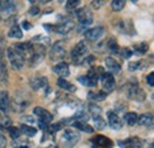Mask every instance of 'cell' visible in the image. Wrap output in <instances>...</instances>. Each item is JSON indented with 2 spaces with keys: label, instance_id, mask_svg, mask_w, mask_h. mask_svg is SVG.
Instances as JSON below:
<instances>
[{
  "label": "cell",
  "instance_id": "6da1fadb",
  "mask_svg": "<svg viewBox=\"0 0 154 148\" xmlns=\"http://www.w3.org/2000/svg\"><path fill=\"white\" fill-rule=\"evenodd\" d=\"M123 93L126 94V96L136 102H143L146 100V93L142 90V88L137 84V82L135 81V78H132V81H129L125 87H123Z\"/></svg>",
  "mask_w": 154,
  "mask_h": 148
},
{
  "label": "cell",
  "instance_id": "7a4b0ae2",
  "mask_svg": "<svg viewBox=\"0 0 154 148\" xmlns=\"http://www.w3.org/2000/svg\"><path fill=\"white\" fill-rule=\"evenodd\" d=\"M30 98H31V96L27 93H24V91H18L17 94H14V97L10 102L11 107H12V110L14 111V113L24 111L29 107V104L31 102Z\"/></svg>",
  "mask_w": 154,
  "mask_h": 148
},
{
  "label": "cell",
  "instance_id": "3957f363",
  "mask_svg": "<svg viewBox=\"0 0 154 148\" xmlns=\"http://www.w3.org/2000/svg\"><path fill=\"white\" fill-rule=\"evenodd\" d=\"M30 59H29V64L31 68L37 66L38 64H40L45 57V46L43 44H32L30 51Z\"/></svg>",
  "mask_w": 154,
  "mask_h": 148
},
{
  "label": "cell",
  "instance_id": "277c9868",
  "mask_svg": "<svg viewBox=\"0 0 154 148\" xmlns=\"http://www.w3.org/2000/svg\"><path fill=\"white\" fill-rule=\"evenodd\" d=\"M6 51H7V57H8V60L11 63V66L14 70H21L25 65L24 55L19 52L18 50H16L14 48H8Z\"/></svg>",
  "mask_w": 154,
  "mask_h": 148
},
{
  "label": "cell",
  "instance_id": "5b68a950",
  "mask_svg": "<svg viewBox=\"0 0 154 148\" xmlns=\"http://www.w3.org/2000/svg\"><path fill=\"white\" fill-rule=\"evenodd\" d=\"M88 54V46L84 42H78L71 51V58L75 64H82L84 57Z\"/></svg>",
  "mask_w": 154,
  "mask_h": 148
},
{
  "label": "cell",
  "instance_id": "8992f818",
  "mask_svg": "<svg viewBox=\"0 0 154 148\" xmlns=\"http://www.w3.org/2000/svg\"><path fill=\"white\" fill-rule=\"evenodd\" d=\"M17 13V4L14 0H4L0 5V17L5 19H8L11 17H14Z\"/></svg>",
  "mask_w": 154,
  "mask_h": 148
},
{
  "label": "cell",
  "instance_id": "52a82bcc",
  "mask_svg": "<svg viewBox=\"0 0 154 148\" xmlns=\"http://www.w3.org/2000/svg\"><path fill=\"white\" fill-rule=\"evenodd\" d=\"M76 17L78 19V24H79L78 31L81 29H84V27L89 26L93 23V14L89 11V8H87V7L79 8L78 11H76Z\"/></svg>",
  "mask_w": 154,
  "mask_h": 148
},
{
  "label": "cell",
  "instance_id": "ba28073f",
  "mask_svg": "<svg viewBox=\"0 0 154 148\" xmlns=\"http://www.w3.org/2000/svg\"><path fill=\"white\" fill-rule=\"evenodd\" d=\"M64 56H65V46H64V43L62 42V40H57L54 45H52V48H51V50L49 51V57H50V59L54 62H56V60H62L63 58H64Z\"/></svg>",
  "mask_w": 154,
  "mask_h": 148
},
{
  "label": "cell",
  "instance_id": "9c48e42d",
  "mask_svg": "<svg viewBox=\"0 0 154 148\" xmlns=\"http://www.w3.org/2000/svg\"><path fill=\"white\" fill-rule=\"evenodd\" d=\"M101 83H102V88H103V91H106V93H112L114 89H115V79H114V76L112 72H107V71H104V74L102 75L101 77Z\"/></svg>",
  "mask_w": 154,
  "mask_h": 148
},
{
  "label": "cell",
  "instance_id": "30bf717a",
  "mask_svg": "<svg viewBox=\"0 0 154 148\" xmlns=\"http://www.w3.org/2000/svg\"><path fill=\"white\" fill-rule=\"evenodd\" d=\"M75 27V23L71 19H65L60 21L59 24L52 26V31H55L58 35H68L72 29Z\"/></svg>",
  "mask_w": 154,
  "mask_h": 148
},
{
  "label": "cell",
  "instance_id": "8fae6325",
  "mask_svg": "<svg viewBox=\"0 0 154 148\" xmlns=\"http://www.w3.org/2000/svg\"><path fill=\"white\" fill-rule=\"evenodd\" d=\"M62 139L64 140L66 147H72V146H75L77 142H78V140H79V134L72 129H65L63 131Z\"/></svg>",
  "mask_w": 154,
  "mask_h": 148
},
{
  "label": "cell",
  "instance_id": "7c38bea8",
  "mask_svg": "<svg viewBox=\"0 0 154 148\" xmlns=\"http://www.w3.org/2000/svg\"><path fill=\"white\" fill-rule=\"evenodd\" d=\"M115 27L121 32V33H126V35H135L134 26H133V21L132 20H119V23L114 24Z\"/></svg>",
  "mask_w": 154,
  "mask_h": 148
},
{
  "label": "cell",
  "instance_id": "4fadbf2b",
  "mask_svg": "<svg viewBox=\"0 0 154 148\" xmlns=\"http://www.w3.org/2000/svg\"><path fill=\"white\" fill-rule=\"evenodd\" d=\"M90 141L93 143V147L109 148L113 147V145H114L110 139H108L107 136H103V135H97L95 137H93Z\"/></svg>",
  "mask_w": 154,
  "mask_h": 148
},
{
  "label": "cell",
  "instance_id": "5bb4252c",
  "mask_svg": "<svg viewBox=\"0 0 154 148\" xmlns=\"http://www.w3.org/2000/svg\"><path fill=\"white\" fill-rule=\"evenodd\" d=\"M103 35H104V27L103 26H96V27H93V29L85 31V38L89 42H96Z\"/></svg>",
  "mask_w": 154,
  "mask_h": 148
},
{
  "label": "cell",
  "instance_id": "9a60e30c",
  "mask_svg": "<svg viewBox=\"0 0 154 148\" xmlns=\"http://www.w3.org/2000/svg\"><path fill=\"white\" fill-rule=\"evenodd\" d=\"M33 114L38 117L39 120H42L44 122H48V123L51 122L52 119H54V116H52V114L50 111H48L46 109H44L42 107H35L33 108Z\"/></svg>",
  "mask_w": 154,
  "mask_h": 148
},
{
  "label": "cell",
  "instance_id": "2e32d148",
  "mask_svg": "<svg viewBox=\"0 0 154 148\" xmlns=\"http://www.w3.org/2000/svg\"><path fill=\"white\" fill-rule=\"evenodd\" d=\"M107 116H108V123H109V126H110L112 129L120 130L122 128V121H121V119L116 115L115 113L108 111Z\"/></svg>",
  "mask_w": 154,
  "mask_h": 148
},
{
  "label": "cell",
  "instance_id": "e0dca14e",
  "mask_svg": "<svg viewBox=\"0 0 154 148\" xmlns=\"http://www.w3.org/2000/svg\"><path fill=\"white\" fill-rule=\"evenodd\" d=\"M104 63H106V65H107L109 72H112L113 75H117L121 72V65L116 62L114 58H112V57H107L106 60H104Z\"/></svg>",
  "mask_w": 154,
  "mask_h": 148
},
{
  "label": "cell",
  "instance_id": "ac0fdd59",
  "mask_svg": "<svg viewBox=\"0 0 154 148\" xmlns=\"http://www.w3.org/2000/svg\"><path fill=\"white\" fill-rule=\"evenodd\" d=\"M137 123L146 128L153 127V115L152 114H142L137 116Z\"/></svg>",
  "mask_w": 154,
  "mask_h": 148
},
{
  "label": "cell",
  "instance_id": "d6986e66",
  "mask_svg": "<svg viewBox=\"0 0 154 148\" xmlns=\"http://www.w3.org/2000/svg\"><path fill=\"white\" fill-rule=\"evenodd\" d=\"M52 71L55 74H57L58 76H60V77H66V76H69V74H70L69 65L65 62H60V63H58L57 65H55L52 68Z\"/></svg>",
  "mask_w": 154,
  "mask_h": 148
},
{
  "label": "cell",
  "instance_id": "ffe728a7",
  "mask_svg": "<svg viewBox=\"0 0 154 148\" xmlns=\"http://www.w3.org/2000/svg\"><path fill=\"white\" fill-rule=\"evenodd\" d=\"M30 85L33 90H39L40 88H48V79L45 77H33L30 81Z\"/></svg>",
  "mask_w": 154,
  "mask_h": 148
},
{
  "label": "cell",
  "instance_id": "44dd1931",
  "mask_svg": "<svg viewBox=\"0 0 154 148\" xmlns=\"http://www.w3.org/2000/svg\"><path fill=\"white\" fill-rule=\"evenodd\" d=\"M119 146L121 147H131V148H139L141 147V141L137 137H129L123 141H119Z\"/></svg>",
  "mask_w": 154,
  "mask_h": 148
},
{
  "label": "cell",
  "instance_id": "7402d4cb",
  "mask_svg": "<svg viewBox=\"0 0 154 148\" xmlns=\"http://www.w3.org/2000/svg\"><path fill=\"white\" fill-rule=\"evenodd\" d=\"M57 85L60 89H63L65 91H69V93H75L76 91V87L74 84H71L70 82H68L66 79H64V77H59L58 78Z\"/></svg>",
  "mask_w": 154,
  "mask_h": 148
},
{
  "label": "cell",
  "instance_id": "603a6c76",
  "mask_svg": "<svg viewBox=\"0 0 154 148\" xmlns=\"http://www.w3.org/2000/svg\"><path fill=\"white\" fill-rule=\"evenodd\" d=\"M10 108V97L7 91H1L0 93V110L7 111Z\"/></svg>",
  "mask_w": 154,
  "mask_h": 148
},
{
  "label": "cell",
  "instance_id": "cb8c5ba5",
  "mask_svg": "<svg viewBox=\"0 0 154 148\" xmlns=\"http://www.w3.org/2000/svg\"><path fill=\"white\" fill-rule=\"evenodd\" d=\"M107 95L108 94L106 91H97V93H94V91H89L88 93V98L91 100V101H95V102H98V101H104L107 98Z\"/></svg>",
  "mask_w": 154,
  "mask_h": 148
},
{
  "label": "cell",
  "instance_id": "d4e9b609",
  "mask_svg": "<svg viewBox=\"0 0 154 148\" xmlns=\"http://www.w3.org/2000/svg\"><path fill=\"white\" fill-rule=\"evenodd\" d=\"M72 126L77 128V129L82 130V131H85V133H93L94 128L91 126H89L88 123H85L84 121H74L72 122Z\"/></svg>",
  "mask_w": 154,
  "mask_h": 148
},
{
  "label": "cell",
  "instance_id": "484cf974",
  "mask_svg": "<svg viewBox=\"0 0 154 148\" xmlns=\"http://www.w3.org/2000/svg\"><path fill=\"white\" fill-rule=\"evenodd\" d=\"M123 119L127 122V125L131 126V127H134L135 125H137V114L136 113H133V111L126 113L125 116H123Z\"/></svg>",
  "mask_w": 154,
  "mask_h": 148
},
{
  "label": "cell",
  "instance_id": "4316f807",
  "mask_svg": "<svg viewBox=\"0 0 154 148\" xmlns=\"http://www.w3.org/2000/svg\"><path fill=\"white\" fill-rule=\"evenodd\" d=\"M31 46H32V43H30V42H26V43H17V44L13 45V48H14L16 50H18L19 52H21L23 55H24V54H29Z\"/></svg>",
  "mask_w": 154,
  "mask_h": 148
},
{
  "label": "cell",
  "instance_id": "83f0119b",
  "mask_svg": "<svg viewBox=\"0 0 154 148\" xmlns=\"http://www.w3.org/2000/svg\"><path fill=\"white\" fill-rule=\"evenodd\" d=\"M148 49H149V45L146 42H141V43L134 45V51L136 55H145V54H147Z\"/></svg>",
  "mask_w": 154,
  "mask_h": 148
},
{
  "label": "cell",
  "instance_id": "f1b7e54d",
  "mask_svg": "<svg viewBox=\"0 0 154 148\" xmlns=\"http://www.w3.org/2000/svg\"><path fill=\"white\" fill-rule=\"evenodd\" d=\"M20 130H21V133L25 134V136H27V137H32V136H35V135L37 134V129H36L35 127L29 126V125H21V126H20Z\"/></svg>",
  "mask_w": 154,
  "mask_h": 148
},
{
  "label": "cell",
  "instance_id": "f546056e",
  "mask_svg": "<svg viewBox=\"0 0 154 148\" xmlns=\"http://www.w3.org/2000/svg\"><path fill=\"white\" fill-rule=\"evenodd\" d=\"M8 37L13 38V39H20V38L23 37L21 29H20L17 24L11 27V30H10V32H8Z\"/></svg>",
  "mask_w": 154,
  "mask_h": 148
},
{
  "label": "cell",
  "instance_id": "4dcf8cb0",
  "mask_svg": "<svg viewBox=\"0 0 154 148\" xmlns=\"http://www.w3.org/2000/svg\"><path fill=\"white\" fill-rule=\"evenodd\" d=\"M107 48H108V50H109L110 54H113V55H119L120 48H119V45H117V43H116V40L114 38H110V39L107 42Z\"/></svg>",
  "mask_w": 154,
  "mask_h": 148
},
{
  "label": "cell",
  "instance_id": "1f68e13d",
  "mask_svg": "<svg viewBox=\"0 0 154 148\" xmlns=\"http://www.w3.org/2000/svg\"><path fill=\"white\" fill-rule=\"evenodd\" d=\"M77 79H78V82H79L81 84H83V85H85V87H96L97 85L96 82H94L93 79H90L88 76H79Z\"/></svg>",
  "mask_w": 154,
  "mask_h": 148
},
{
  "label": "cell",
  "instance_id": "d6a6232c",
  "mask_svg": "<svg viewBox=\"0 0 154 148\" xmlns=\"http://www.w3.org/2000/svg\"><path fill=\"white\" fill-rule=\"evenodd\" d=\"M93 119V121H94V125H95V127H96L97 129L102 130L106 128V126H107V123H106V121L102 119V116L101 115H98V116H94V117H91Z\"/></svg>",
  "mask_w": 154,
  "mask_h": 148
},
{
  "label": "cell",
  "instance_id": "836d02e7",
  "mask_svg": "<svg viewBox=\"0 0 154 148\" xmlns=\"http://www.w3.org/2000/svg\"><path fill=\"white\" fill-rule=\"evenodd\" d=\"M126 1H127V0H113V1H112V8H113V11L120 12V11L125 7Z\"/></svg>",
  "mask_w": 154,
  "mask_h": 148
},
{
  "label": "cell",
  "instance_id": "e575fe53",
  "mask_svg": "<svg viewBox=\"0 0 154 148\" xmlns=\"http://www.w3.org/2000/svg\"><path fill=\"white\" fill-rule=\"evenodd\" d=\"M81 4V0H66V4H65V8L66 11H75L77 7L79 6Z\"/></svg>",
  "mask_w": 154,
  "mask_h": 148
},
{
  "label": "cell",
  "instance_id": "d590c367",
  "mask_svg": "<svg viewBox=\"0 0 154 148\" xmlns=\"http://www.w3.org/2000/svg\"><path fill=\"white\" fill-rule=\"evenodd\" d=\"M88 108H89V113L91 114V117H94V116H98V115H102V109L95 104V103H91V104H89L88 106Z\"/></svg>",
  "mask_w": 154,
  "mask_h": 148
},
{
  "label": "cell",
  "instance_id": "8d00e7d4",
  "mask_svg": "<svg viewBox=\"0 0 154 148\" xmlns=\"http://www.w3.org/2000/svg\"><path fill=\"white\" fill-rule=\"evenodd\" d=\"M7 130H8L10 136H11L13 140H14V139H18V137H20V135H21V130H20V128H17V127L10 126V127L7 128Z\"/></svg>",
  "mask_w": 154,
  "mask_h": 148
},
{
  "label": "cell",
  "instance_id": "74e56055",
  "mask_svg": "<svg viewBox=\"0 0 154 148\" xmlns=\"http://www.w3.org/2000/svg\"><path fill=\"white\" fill-rule=\"evenodd\" d=\"M119 55H121V57L125 58V59H129V58L133 56V52H132V50H129L128 48H123V49H120Z\"/></svg>",
  "mask_w": 154,
  "mask_h": 148
},
{
  "label": "cell",
  "instance_id": "f35d334b",
  "mask_svg": "<svg viewBox=\"0 0 154 148\" xmlns=\"http://www.w3.org/2000/svg\"><path fill=\"white\" fill-rule=\"evenodd\" d=\"M87 76H88V77H89L90 79H93L94 82H96V83H97V81L100 79V76H98V74H97V71H96V69H95V68L90 69Z\"/></svg>",
  "mask_w": 154,
  "mask_h": 148
},
{
  "label": "cell",
  "instance_id": "ab89813d",
  "mask_svg": "<svg viewBox=\"0 0 154 148\" xmlns=\"http://www.w3.org/2000/svg\"><path fill=\"white\" fill-rule=\"evenodd\" d=\"M140 64H141V60H136V62H129L128 64V70L129 71H136L140 69Z\"/></svg>",
  "mask_w": 154,
  "mask_h": 148
},
{
  "label": "cell",
  "instance_id": "60d3db41",
  "mask_svg": "<svg viewBox=\"0 0 154 148\" xmlns=\"http://www.w3.org/2000/svg\"><path fill=\"white\" fill-rule=\"evenodd\" d=\"M103 4H104V0H93V1L90 2L91 7H93L94 10H100V8L103 6Z\"/></svg>",
  "mask_w": 154,
  "mask_h": 148
},
{
  "label": "cell",
  "instance_id": "b9f144b4",
  "mask_svg": "<svg viewBox=\"0 0 154 148\" xmlns=\"http://www.w3.org/2000/svg\"><path fill=\"white\" fill-rule=\"evenodd\" d=\"M10 126H11V121H10L8 119H5V117H4V119L0 121V130L7 129Z\"/></svg>",
  "mask_w": 154,
  "mask_h": 148
},
{
  "label": "cell",
  "instance_id": "7bdbcfd3",
  "mask_svg": "<svg viewBox=\"0 0 154 148\" xmlns=\"http://www.w3.org/2000/svg\"><path fill=\"white\" fill-rule=\"evenodd\" d=\"M39 12H40V10H39V7L37 6V5H32V6H31V8L29 10V14H30V16H32V17L38 16Z\"/></svg>",
  "mask_w": 154,
  "mask_h": 148
},
{
  "label": "cell",
  "instance_id": "ee69618b",
  "mask_svg": "<svg viewBox=\"0 0 154 148\" xmlns=\"http://www.w3.org/2000/svg\"><path fill=\"white\" fill-rule=\"evenodd\" d=\"M62 129V126H60V123H56V125H52V126H49V128H48V131H50L51 134H55L56 131Z\"/></svg>",
  "mask_w": 154,
  "mask_h": 148
},
{
  "label": "cell",
  "instance_id": "f6af8a7d",
  "mask_svg": "<svg viewBox=\"0 0 154 148\" xmlns=\"http://www.w3.org/2000/svg\"><path fill=\"white\" fill-rule=\"evenodd\" d=\"M146 82L149 87H154V72H149L146 77Z\"/></svg>",
  "mask_w": 154,
  "mask_h": 148
},
{
  "label": "cell",
  "instance_id": "bcb514c9",
  "mask_svg": "<svg viewBox=\"0 0 154 148\" xmlns=\"http://www.w3.org/2000/svg\"><path fill=\"white\" fill-rule=\"evenodd\" d=\"M38 125H39V128H40L42 130H44V131H48V128H49V126H48V122H44V121L39 120Z\"/></svg>",
  "mask_w": 154,
  "mask_h": 148
},
{
  "label": "cell",
  "instance_id": "7dc6e473",
  "mask_svg": "<svg viewBox=\"0 0 154 148\" xmlns=\"http://www.w3.org/2000/svg\"><path fill=\"white\" fill-rule=\"evenodd\" d=\"M95 62V57L94 56H88L87 58L83 59V63H87V64H93Z\"/></svg>",
  "mask_w": 154,
  "mask_h": 148
},
{
  "label": "cell",
  "instance_id": "c3c4849f",
  "mask_svg": "<svg viewBox=\"0 0 154 148\" xmlns=\"http://www.w3.org/2000/svg\"><path fill=\"white\" fill-rule=\"evenodd\" d=\"M6 145H7V141H6V137H5L4 135H1V134H0V148L6 147Z\"/></svg>",
  "mask_w": 154,
  "mask_h": 148
},
{
  "label": "cell",
  "instance_id": "681fc988",
  "mask_svg": "<svg viewBox=\"0 0 154 148\" xmlns=\"http://www.w3.org/2000/svg\"><path fill=\"white\" fill-rule=\"evenodd\" d=\"M21 25H23V27H24L25 30H30V29H31V24H30L27 20H24V21L21 23Z\"/></svg>",
  "mask_w": 154,
  "mask_h": 148
},
{
  "label": "cell",
  "instance_id": "f907efd6",
  "mask_svg": "<svg viewBox=\"0 0 154 148\" xmlns=\"http://www.w3.org/2000/svg\"><path fill=\"white\" fill-rule=\"evenodd\" d=\"M25 121H29V122H35V120L33 119H31V116H29V115H26V116H24L23 117Z\"/></svg>",
  "mask_w": 154,
  "mask_h": 148
},
{
  "label": "cell",
  "instance_id": "816d5d0a",
  "mask_svg": "<svg viewBox=\"0 0 154 148\" xmlns=\"http://www.w3.org/2000/svg\"><path fill=\"white\" fill-rule=\"evenodd\" d=\"M29 1H30L32 5H36V4H39V2H40V0H29Z\"/></svg>",
  "mask_w": 154,
  "mask_h": 148
},
{
  "label": "cell",
  "instance_id": "f5cc1de1",
  "mask_svg": "<svg viewBox=\"0 0 154 148\" xmlns=\"http://www.w3.org/2000/svg\"><path fill=\"white\" fill-rule=\"evenodd\" d=\"M49 1H51V0H40V2H43V4H46V2H49Z\"/></svg>",
  "mask_w": 154,
  "mask_h": 148
},
{
  "label": "cell",
  "instance_id": "db71d44e",
  "mask_svg": "<svg viewBox=\"0 0 154 148\" xmlns=\"http://www.w3.org/2000/svg\"><path fill=\"white\" fill-rule=\"evenodd\" d=\"M4 119V116H2V114H1V110H0V121Z\"/></svg>",
  "mask_w": 154,
  "mask_h": 148
},
{
  "label": "cell",
  "instance_id": "11a10c76",
  "mask_svg": "<svg viewBox=\"0 0 154 148\" xmlns=\"http://www.w3.org/2000/svg\"><path fill=\"white\" fill-rule=\"evenodd\" d=\"M58 1H59V2H62V1H63V0H58Z\"/></svg>",
  "mask_w": 154,
  "mask_h": 148
},
{
  "label": "cell",
  "instance_id": "9f6ffc18",
  "mask_svg": "<svg viewBox=\"0 0 154 148\" xmlns=\"http://www.w3.org/2000/svg\"><path fill=\"white\" fill-rule=\"evenodd\" d=\"M0 19H1V17H0Z\"/></svg>",
  "mask_w": 154,
  "mask_h": 148
}]
</instances>
